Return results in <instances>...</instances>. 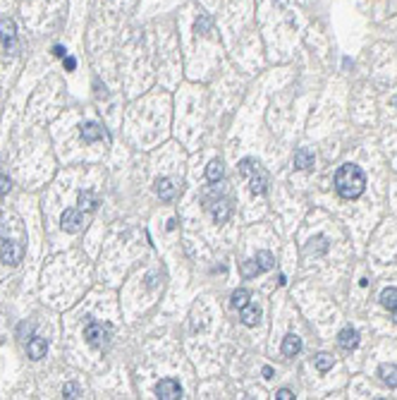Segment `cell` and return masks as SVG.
Returning <instances> with one entry per match:
<instances>
[{
    "label": "cell",
    "mask_w": 397,
    "mask_h": 400,
    "mask_svg": "<svg viewBox=\"0 0 397 400\" xmlns=\"http://www.w3.org/2000/svg\"><path fill=\"white\" fill-rule=\"evenodd\" d=\"M335 189L342 199H359L366 189V175L354 163H345L335 172Z\"/></svg>",
    "instance_id": "6da1fadb"
},
{
    "label": "cell",
    "mask_w": 397,
    "mask_h": 400,
    "mask_svg": "<svg viewBox=\"0 0 397 400\" xmlns=\"http://www.w3.org/2000/svg\"><path fill=\"white\" fill-rule=\"evenodd\" d=\"M110 324H98V321H89L86 324V328H84V338L89 340V345H93V347H103V345H108V340H110Z\"/></svg>",
    "instance_id": "7a4b0ae2"
},
{
    "label": "cell",
    "mask_w": 397,
    "mask_h": 400,
    "mask_svg": "<svg viewBox=\"0 0 397 400\" xmlns=\"http://www.w3.org/2000/svg\"><path fill=\"white\" fill-rule=\"evenodd\" d=\"M22 256H24V247H22V245H17V242H12V240L3 242V247H0V259H3V264L17 266V264L22 262Z\"/></svg>",
    "instance_id": "3957f363"
},
{
    "label": "cell",
    "mask_w": 397,
    "mask_h": 400,
    "mask_svg": "<svg viewBox=\"0 0 397 400\" xmlns=\"http://www.w3.org/2000/svg\"><path fill=\"white\" fill-rule=\"evenodd\" d=\"M156 395L160 400H177L182 398V386L177 379H160L156 386Z\"/></svg>",
    "instance_id": "277c9868"
},
{
    "label": "cell",
    "mask_w": 397,
    "mask_h": 400,
    "mask_svg": "<svg viewBox=\"0 0 397 400\" xmlns=\"http://www.w3.org/2000/svg\"><path fill=\"white\" fill-rule=\"evenodd\" d=\"M60 225H63V230H67V233H79V230L84 228V216L79 208H65L63 216H60Z\"/></svg>",
    "instance_id": "5b68a950"
},
{
    "label": "cell",
    "mask_w": 397,
    "mask_h": 400,
    "mask_svg": "<svg viewBox=\"0 0 397 400\" xmlns=\"http://www.w3.org/2000/svg\"><path fill=\"white\" fill-rule=\"evenodd\" d=\"M249 189H251V194H258V197L268 192V172L261 166L249 175Z\"/></svg>",
    "instance_id": "8992f818"
},
{
    "label": "cell",
    "mask_w": 397,
    "mask_h": 400,
    "mask_svg": "<svg viewBox=\"0 0 397 400\" xmlns=\"http://www.w3.org/2000/svg\"><path fill=\"white\" fill-rule=\"evenodd\" d=\"M0 39H3L7 50L17 48V27H14L12 20H0Z\"/></svg>",
    "instance_id": "52a82bcc"
},
{
    "label": "cell",
    "mask_w": 397,
    "mask_h": 400,
    "mask_svg": "<svg viewBox=\"0 0 397 400\" xmlns=\"http://www.w3.org/2000/svg\"><path fill=\"white\" fill-rule=\"evenodd\" d=\"M206 206L213 211V218H216V223H225L228 218H230V204H228V199L206 201Z\"/></svg>",
    "instance_id": "ba28073f"
},
{
    "label": "cell",
    "mask_w": 397,
    "mask_h": 400,
    "mask_svg": "<svg viewBox=\"0 0 397 400\" xmlns=\"http://www.w3.org/2000/svg\"><path fill=\"white\" fill-rule=\"evenodd\" d=\"M294 168L297 170H311L314 168V151H309L307 146H299L294 151Z\"/></svg>",
    "instance_id": "9c48e42d"
},
{
    "label": "cell",
    "mask_w": 397,
    "mask_h": 400,
    "mask_svg": "<svg viewBox=\"0 0 397 400\" xmlns=\"http://www.w3.org/2000/svg\"><path fill=\"white\" fill-rule=\"evenodd\" d=\"M156 194H158L163 201H173L175 194H177V187L173 185V180L158 178V180H156Z\"/></svg>",
    "instance_id": "30bf717a"
},
{
    "label": "cell",
    "mask_w": 397,
    "mask_h": 400,
    "mask_svg": "<svg viewBox=\"0 0 397 400\" xmlns=\"http://www.w3.org/2000/svg\"><path fill=\"white\" fill-rule=\"evenodd\" d=\"M337 343H340L342 350H354L356 345H359V333L347 326V328H342V331L337 333Z\"/></svg>",
    "instance_id": "8fae6325"
},
{
    "label": "cell",
    "mask_w": 397,
    "mask_h": 400,
    "mask_svg": "<svg viewBox=\"0 0 397 400\" xmlns=\"http://www.w3.org/2000/svg\"><path fill=\"white\" fill-rule=\"evenodd\" d=\"M299 352H301V338L299 336L290 333V336L282 338V355H285V357H297Z\"/></svg>",
    "instance_id": "7c38bea8"
},
{
    "label": "cell",
    "mask_w": 397,
    "mask_h": 400,
    "mask_svg": "<svg viewBox=\"0 0 397 400\" xmlns=\"http://www.w3.org/2000/svg\"><path fill=\"white\" fill-rule=\"evenodd\" d=\"M79 134H82L84 142H98V139H103V127L96 123H84L82 130H79Z\"/></svg>",
    "instance_id": "4fadbf2b"
},
{
    "label": "cell",
    "mask_w": 397,
    "mask_h": 400,
    "mask_svg": "<svg viewBox=\"0 0 397 400\" xmlns=\"http://www.w3.org/2000/svg\"><path fill=\"white\" fill-rule=\"evenodd\" d=\"M242 314H239V319H242L244 326H256L258 321H261V309H258L256 304H247V307H242Z\"/></svg>",
    "instance_id": "5bb4252c"
},
{
    "label": "cell",
    "mask_w": 397,
    "mask_h": 400,
    "mask_svg": "<svg viewBox=\"0 0 397 400\" xmlns=\"http://www.w3.org/2000/svg\"><path fill=\"white\" fill-rule=\"evenodd\" d=\"M378 376L388 388H397V364H381L378 367Z\"/></svg>",
    "instance_id": "9a60e30c"
},
{
    "label": "cell",
    "mask_w": 397,
    "mask_h": 400,
    "mask_svg": "<svg viewBox=\"0 0 397 400\" xmlns=\"http://www.w3.org/2000/svg\"><path fill=\"white\" fill-rule=\"evenodd\" d=\"M27 352L31 359H43L46 357V352H48V343L43 338H31L27 343Z\"/></svg>",
    "instance_id": "2e32d148"
},
{
    "label": "cell",
    "mask_w": 397,
    "mask_h": 400,
    "mask_svg": "<svg viewBox=\"0 0 397 400\" xmlns=\"http://www.w3.org/2000/svg\"><path fill=\"white\" fill-rule=\"evenodd\" d=\"M206 178L211 180V182H220V180L225 178V166L220 159H213L209 163V168H206Z\"/></svg>",
    "instance_id": "e0dca14e"
},
{
    "label": "cell",
    "mask_w": 397,
    "mask_h": 400,
    "mask_svg": "<svg viewBox=\"0 0 397 400\" xmlns=\"http://www.w3.org/2000/svg\"><path fill=\"white\" fill-rule=\"evenodd\" d=\"M98 201L96 197L91 192H79V211H86V214H91V211H96Z\"/></svg>",
    "instance_id": "ac0fdd59"
},
{
    "label": "cell",
    "mask_w": 397,
    "mask_h": 400,
    "mask_svg": "<svg viewBox=\"0 0 397 400\" xmlns=\"http://www.w3.org/2000/svg\"><path fill=\"white\" fill-rule=\"evenodd\" d=\"M249 300H251L249 290L237 288V290H235V292H232V307H237V309H242V307H247V304H249Z\"/></svg>",
    "instance_id": "d6986e66"
},
{
    "label": "cell",
    "mask_w": 397,
    "mask_h": 400,
    "mask_svg": "<svg viewBox=\"0 0 397 400\" xmlns=\"http://www.w3.org/2000/svg\"><path fill=\"white\" fill-rule=\"evenodd\" d=\"M381 304H383L385 309L397 307V288H385L383 292H381Z\"/></svg>",
    "instance_id": "ffe728a7"
},
{
    "label": "cell",
    "mask_w": 397,
    "mask_h": 400,
    "mask_svg": "<svg viewBox=\"0 0 397 400\" xmlns=\"http://www.w3.org/2000/svg\"><path fill=\"white\" fill-rule=\"evenodd\" d=\"M256 264H258V269L261 271H271L273 264H275V259H273V254L268 252V249H261V252L256 254Z\"/></svg>",
    "instance_id": "44dd1931"
},
{
    "label": "cell",
    "mask_w": 397,
    "mask_h": 400,
    "mask_svg": "<svg viewBox=\"0 0 397 400\" xmlns=\"http://www.w3.org/2000/svg\"><path fill=\"white\" fill-rule=\"evenodd\" d=\"M333 362L335 359L328 355V352H320L318 357H316V369H318L320 374H326V372H330L333 369Z\"/></svg>",
    "instance_id": "7402d4cb"
},
{
    "label": "cell",
    "mask_w": 397,
    "mask_h": 400,
    "mask_svg": "<svg viewBox=\"0 0 397 400\" xmlns=\"http://www.w3.org/2000/svg\"><path fill=\"white\" fill-rule=\"evenodd\" d=\"M194 29H196V34H201V36L209 34V31H211V17H209V14H201V17L196 20Z\"/></svg>",
    "instance_id": "603a6c76"
},
{
    "label": "cell",
    "mask_w": 397,
    "mask_h": 400,
    "mask_svg": "<svg viewBox=\"0 0 397 400\" xmlns=\"http://www.w3.org/2000/svg\"><path fill=\"white\" fill-rule=\"evenodd\" d=\"M256 168H258L256 161H251V159H242V161H239V172H242L244 178H249V175L256 170Z\"/></svg>",
    "instance_id": "cb8c5ba5"
},
{
    "label": "cell",
    "mask_w": 397,
    "mask_h": 400,
    "mask_svg": "<svg viewBox=\"0 0 397 400\" xmlns=\"http://www.w3.org/2000/svg\"><path fill=\"white\" fill-rule=\"evenodd\" d=\"M63 395L65 398H79V395H82V388H79V384L70 381V384H65L63 386Z\"/></svg>",
    "instance_id": "d4e9b609"
},
{
    "label": "cell",
    "mask_w": 397,
    "mask_h": 400,
    "mask_svg": "<svg viewBox=\"0 0 397 400\" xmlns=\"http://www.w3.org/2000/svg\"><path fill=\"white\" fill-rule=\"evenodd\" d=\"M242 273H244V278H251V276H256V273H261V269H258L256 259H254V262L242 264Z\"/></svg>",
    "instance_id": "484cf974"
},
{
    "label": "cell",
    "mask_w": 397,
    "mask_h": 400,
    "mask_svg": "<svg viewBox=\"0 0 397 400\" xmlns=\"http://www.w3.org/2000/svg\"><path fill=\"white\" fill-rule=\"evenodd\" d=\"M31 331H34V324H27V321H22V324L17 326V336H20V338H24V336H31Z\"/></svg>",
    "instance_id": "4316f807"
},
{
    "label": "cell",
    "mask_w": 397,
    "mask_h": 400,
    "mask_svg": "<svg viewBox=\"0 0 397 400\" xmlns=\"http://www.w3.org/2000/svg\"><path fill=\"white\" fill-rule=\"evenodd\" d=\"M10 178H5V175H0V197H5L7 192H10Z\"/></svg>",
    "instance_id": "83f0119b"
},
{
    "label": "cell",
    "mask_w": 397,
    "mask_h": 400,
    "mask_svg": "<svg viewBox=\"0 0 397 400\" xmlns=\"http://www.w3.org/2000/svg\"><path fill=\"white\" fill-rule=\"evenodd\" d=\"M275 398L278 400H290V398H294V393L290 391V388H280L278 393H275Z\"/></svg>",
    "instance_id": "f1b7e54d"
},
{
    "label": "cell",
    "mask_w": 397,
    "mask_h": 400,
    "mask_svg": "<svg viewBox=\"0 0 397 400\" xmlns=\"http://www.w3.org/2000/svg\"><path fill=\"white\" fill-rule=\"evenodd\" d=\"M63 62H65V69H70V72H72L74 67H77V60H74L72 56H65V58H63Z\"/></svg>",
    "instance_id": "f546056e"
},
{
    "label": "cell",
    "mask_w": 397,
    "mask_h": 400,
    "mask_svg": "<svg viewBox=\"0 0 397 400\" xmlns=\"http://www.w3.org/2000/svg\"><path fill=\"white\" fill-rule=\"evenodd\" d=\"M53 56H58V58H65V56H67V50H65L63 46H53Z\"/></svg>",
    "instance_id": "4dcf8cb0"
},
{
    "label": "cell",
    "mask_w": 397,
    "mask_h": 400,
    "mask_svg": "<svg viewBox=\"0 0 397 400\" xmlns=\"http://www.w3.org/2000/svg\"><path fill=\"white\" fill-rule=\"evenodd\" d=\"M263 376L266 379H273V367H263Z\"/></svg>",
    "instance_id": "1f68e13d"
},
{
    "label": "cell",
    "mask_w": 397,
    "mask_h": 400,
    "mask_svg": "<svg viewBox=\"0 0 397 400\" xmlns=\"http://www.w3.org/2000/svg\"><path fill=\"white\" fill-rule=\"evenodd\" d=\"M392 321L397 324V307H392Z\"/></svg>",
    "instance_id": "d6a6232c"
},
{
    "label": "cell",
    "mask_w": 397,
    "mask_h": 400,
    "mask_svg": "<svg viewBox=\"0 0 397 400\" xmlns=\"http://www.w3.org/2000/svg\"><path fill=\"white\" fill-rule=\"evenodd\" d=\"M392 103H395V108H397V96H395V98H392Z\"/></svg>",
    "instance_id": "836d02e7"
}]
</instances>
